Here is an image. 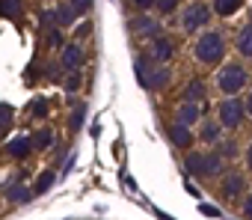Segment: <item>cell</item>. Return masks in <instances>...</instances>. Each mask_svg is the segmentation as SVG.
Masks as SVG:
<instances>
[{
	"label": "cell",
	"instance_id": "obj_23",
	"mask_svg": "<svg viewBox=\"0 0 252 220\" xmlns=\"http://www.w3.org/2000/svg\"><path fill=\"white\" fill-rule=\"evenodd\" d=\"M12 125H15V110L9 104H0V137H3Z\"/></svg>",
	"mask_w": 252,
	"mask_h": 220
},
{
	"label": "cell",
	"instance_id": "obj_13",
	"mask_svg": "<svg viewBox=\"0 0 252 220\" xmlns=\"http://www.w3.org/2000/svg\"><path fill=\"white\" fill-rule=\"evenodd\" d=\"M149 57H152L155 63H169V60H172V42H169V39H152Z\"/></svg>",
	"mask_w": 252,
	"mask_h": 220
},
{
	"label": "cell",
	"instance_id": "obj_1",
	"mask_svg": "<svg viewBox=\"0 0 252 220\" xmlns=\"http://www.w3.org/2000/svg\"><path fill=\"white\" fill-rule=\"evenodd\" d=\"M134 69H137V80H140V86H146L149 92H160V89H166L169 80H172V72H169L163 63H155L149 54L137 57Z\"/></svg>",
	"mask_w": 252,
	"mask_h": 220
},
{
	"label": "cell",
	"instance_id": "obj_9",
	"mask_svg": "<svg viewBox=\"0 0 252 220\" xmlns=\"http://www.w3.org/2000/svg\"><path fill=\"white\" fill-rule=\"evenodd\" d=\"M199 119H202V107H199L196 101H181V104H178V110H175V122H178V125L193 128Z\"/></svg>",
	"mask_w": 252,
	"mask_h": 220
},
{
	"label": "cell",
	"instance_id": "obj_3",
	"mask_svg": "<svg viewBox=\"0 0 252 220\" xmlns=\"http://www.w3.org/2000/svg\"><path fill=\"white\" fill-rule=\"evenodd\" d=\"M222 57H225V39H222V33L205 30L196 39V60L202 66H217V63H222Z\"/></svg>",
	"mask_w": 252,
	"mask_h": 220
},
{
	"label": "cell",
	"instance_id": "obj_28",
	"mask_svg": "<svg viewBox=\"0 0 252 220\" xmlns=\"http://www.w3.org/2000/svg\"><path fill=\"white\" fill-rule=\"evenodd\" d=\"M71 3V9L77 12V15H86L89 9H92V0H68Z\"/></svg>",
	"mask_w": 252,
	"mask_h": 220
},
{
	"label": "cell",
	"instance_id": "obj_5",
	"mask_svg": "<svg viewBox=\"0 0 252 220\" xmlns=\"http://www.w3.org/2000/svg\"><path fill=\"white\" fill-rule=\"evenodd\" d=\"M243 119H246V110H243V101H240L237 95H228V98L220 101V107H217V122H220L222 128L237 131V128L243 125Z\"/></svg>",
	"mask_w": 252,
	"mask_h": 220
},
{
	"label": "cell",
	"instance_id": "obj_29",
	"mask_svg": "<svg viewBox=\"0 0 252 220\" xmlns=\"http://www.w3.org/2000/svg\"><path fill=\"white\" fill-rule=\"evenodd\" d=\"M77 89H80V74H77V72H71V77L65 80V92H68V95H74Z\"/></svg>",
	"mask_w": 252,
	"mask_h": 220
},
{
	"label": "cell",
	"instance_id": "obj_34",
	"mask_svg": "<svg viewBox=\"0 0 252 220\" xmlns=\"http://www.w3.org/2000/svg\"><path fill=\"white\" fill-rule=\"evenodd\" d=\"M60 69H63V66H60V63H54V66L48 69V80H60Z\"/></svg>",
	"mask_w": 252,
	"mask_h": 220
},
{
	"label": "cell",
	"instance_id": "obj_4",
	"mask_svg": "<svg viewBox=\"0 0 252 220\" xmlns=\"http://www.w3.org/2000/svg\"><path fill=\"white\" fill-rule=\"evenodd\" d=\"M246 83H249V72H246L240 63H225V66L217 72V86H220V92H225V95H237Z\"/></svg>",
	"mask_w": 252,
	"mask_h": 220
},
{
	"label": "cell",
	"instance_id": "obj_8",
	"mask_svg": "<svg viewBox=\"0 0 252 220\" xmlns=\"http://www.w3.org/2000/svg\"><path fill=\"white\" fill-rule=\"evenodd\" d=\"M86 63V54H83V48L77 45V42H71V45H63V54H60V66L71 74V72H80V66Z\"/></svg>",
	"mask_w": 252,
	"mask_h": 220
},
{
	"label": "cell",
	"instance_id": "obj_27",
	"mask_svg": "<svg viewBox=\"0 0 252 220\" xmlns=\"http://www.w3.org/2000/svg\"><path fill=\"white\" fill-rule=\"evenodd\" d=\"M155 6L160 9V15H172V12L178 9V0H158Z\"/></svg>",
	"mask_w": 252,
	"mask_h": 220
},
{
	"label": "cell",
	"instance_id": "obj_35",
	"mask_svg": "<svg viewBox=\"0 0 252 220\" xmlns=\"http://www.w3.org/2000/svg\"><path fill=\"white\" fill-rule=\"evenodd\" d=\"M134 3H137V9H143V12H146V9H152V6L158 3V0H134Z\"/></svg>",
	"mask_w": 252,
	"mask_h": 220
},
{
	"label": "cell",
	"instance_id": "obj_11",
	"mask_svg": "<svg viewBox=\"0 0 252 220\" xmlns=\"http://www.w3.org/2000/svg\"><path fill=\"white\" fill-rule=\"evenodd\" d=\"M131 24H134V33L143 36V39H158V36H160V24H158L155 18H149V15H140V18H134Z\"/></svg>",
	"mask_w": 252,
	"mask_h": 220
},
{
	"label": "cell",
	"instance_id": "obj_30",
	"mask_svg": "<svg viewBox=\"0 0 252 220\" xmlns=\"http://www.w3.org/2000/svg\"><path fill=\"white\" fill-rule=\"evenodd\" d=\"M42 24H45V30H54V27H57V18H54V9H45V12H42Z\"/></svg>",
	"mask_w": 252,
	"mask_h": 220
},
{
	"label": "cell",
	"instance_id": "obj_24",
	"mask_svg": "<svg viewBox=\"0 0 252 220\" xmlns=\"http://www.w3.org/2000/svg\"><path fill=\"white\" fill-rule=\"evenodd\" d=\"M54 179H57V173H54V170H45V173H39V179H36V184H33V196L45 193V190L54 184Z\"/></svg>",
	"mask_w": 252,
	"mask_h": 220
},
{
	"label": "cell",
	"instance_id": "obj_38",
	"mask_svg": "<svg viewBox=\"0 0 252 220\" xmlns=\"http://www.w3.org/2000/svg\"><path fill=\"white\" fill-rule=\"evenodd\" d=\"M246 167L252 170V143H249V149H246Z\"/></svg>",
	"mask_w": 252,
	"mask_h": 220
},
{
	"label": "cell",
	"instance_id": "obj_37",
	"mask_svg": "<svg viewBox=\"0 0 252 220\" xmlns=\"http://www.w3.org/2000/svg\"><path fill=\"white\" fill-rule=\"evenodd\" d=\"M243 110H246V113H249V116H252V92H249V95H246V101H243Z\"/></svg>",
	"mask_w": 252,
	"mask_h": 220
},
{
	"label": "cell",
	"instance_id": "obj_6",
	"mask_svg": "<svg viewBox=\"0 0 252 220\" xmlns=\"http://www.w3.org/2000/svg\"><path fill=\"white\" fill-rule=\"evenodd\" d=\"M243 190H246V176L237 173V170H225L222 179H220V196L225 202H237L243 196Z\"/></svg>",
	"mask_w": 252,
	"mask_h": 220
},
{
	"label": "cell",
	"instance_id": "obj_12",
	"mask_svg": "<svg viewBox=\"0 0 252 220\" xmlns=\"http://www.w3.org/2000/svg\"><path fill=\"white\" fill-rule=\"evenodd\" d=\"M6 152L12 158H27L33 152V143H30V134H15L9 143H6Z\"/></svg>",
	"mask_w": 252,
	"mask_h": 220
},
{
	"label": "cell",
	"instance_id": "obj_36",
	"mask_svg": "<svg viewBox=\"0 0 252 220\" xmlns=\"http://www.w3.org/2000/svg\"><path fill=\"white\" fill-rule=\"evenodd\" d=\"M83 36H89V21H83V24L77 27V39H83Z\"/></svg>",
	"mask_w": 252,
	"mask_h": 220
},
{
	"label": "cell",
	"instance_id": "obj_2",
	"mask_svg": "<svg viewBox=\"0 0 252 220\" xmlns=\"http://www.w3.org/2000/svg\"><path fill=\"white\" fill-rule=\"evenodd\" d=\"M222 164L225 161L217 152H187V158H184V170L193 179H217L225 173Z\"/></svg>",
	"mask_w": 252,
	"mask_h": 220
},
{
	"label": "cell",
	"instance_id": "obj_20",
	"mask_svg": "<svg viewBox=\"0 0 252 220\" xmlns=\"http://www.w3.org/2000/svg\"><path fill=\"white\" fill-rule=\"evenodd\" d=\"M30 143H33V149H36V152H45V149H51V146H54V131H51V128H39V131L30 137Z\"/></svg>",
	"mask_w": 252,
	"mask_h": 220
},
{
	"label": "cell",
	"instance_id": "obj_14",
	"mask_svg": "<svg viewBox=\"0 0 252 220\" xmlns=\"http://www.w3.org/2000/svg\"><path fill=\"white\" fill-rule=\"evenodd\" d=\"M6 199L24 205V202L33 199V187H27V184H21V182H12V184H6Z\"/></svg>",
	"mask_w": 252,
	"mask_h": 220
},
{
	"label": "cell",
	"instance_id": "obj_15",
	"mask_svg": "<svg viewBox=\"0 0 252 220\" xmlns=\"http://www.w3.org/2000/svg\"><path fill=\"white\" fill-rule=\"evenodd\" d=\"M234 48H237L240 57H246V60L252 57V21L240 27V33H237V45H234Z\"/></svg>",
	"mask_w": 252,
	"mask_h": 220
},
{
	"label": "cell",
	"instance_id": "obj_32",
	"mask_svg": "<svg viewBox=\"0 0 252 220\" xmlns=\"http://www.w3.org/2000/svg\"><path fill=\"white\" fill-rule=\"evenodd\" d=\"M199 211H202L205 217H220V208H217V205H208V202H202Z\"/></svg>",
	"mask_w": 252,
	"mask_h": 220
},
{
	"label": "cell",
	"instance_id": "obj_10",
	"mask_svg": "<svg viewBox=\"0 0 252 220\" xmlns=\"http://www.w3.org/2000/svg\"><path fill=\"white\" fill-rule=\"evenodd\" d=\"M166 134H169V143L175 146V149H187V146H193V131L187 128V125H178V122H172L169 128H166Z\"/></svg>",
	"mask_w": 252,
	"mask_h": 220
},
{
	"label": "cell",
	"instance_id": "obj_26",
	"mask_svg": "<svg viewBox=\"0 0 252 220\" xmlns=\"http://www.w3.org/2000/svg\"><path fill=\"white\" fill-rule=\"evenodd\" d=\"M30 113H33L36 119H45V116H48V101H45V98H36V101L30 104Z\"/></svg>",
	"mask_w": 252,
	"mask_h": 220
},
{
	"label": "cell",
	"instance_id": "obj_18",
	"mask_svg": "<svg viewBox=\"0 0 252 220\" xmlns=\"http://www.w3.org/2000/svg\"><path fill=\"white\" fill-rule=\"evenodd\" d=\"M199 137H202V143H217V140H222V125L217 119H208V122H202Z\"/></svg>",
	"mask_w": 252,
	"mask_h": 220
},
{
	"label": "cell",
	"instance_id": "obj_33",
	"mask_svg": "<svg viewBox=\"0 0 252 220\" xmlns=\"http://www.w3.org/2000/svg\"><path fill=\"white\" fill-rule=\"evenodd\" d=\"M243 217H246V220H252V193H246V196H243Z\"/></svg>",
	"mask_w": 252,
	"mask_h": 220
},
{
	"label": "cell",
	"instance_id": "obj_22",
	"mask_svg": "<svg viewBox=\"0 0 252 220\" xmlns=\"http://www.w3.org/2000/svg\"><path fill=\"white\" fill-rule=\"evenodd\" d=\"M24 12V0H0V15L3 18H18Z\"/></svg>",
	"mask_w": 252,
	"mask_h": 220
},
{
	"label": "cell",
	"instance_id": "obj_31",
	"mask_svg": "<svg viewBox=\"0 0 252 220\" xmlns=\"http://www.w3.org/2000/svg\"><path fill=\"white\" fill-rule=\"evenodd\" d=\"M48 42L54 45V48H63V36H60V30L54 27V30H48Z\"/></svg>",
	"mask_w": 252,
	"mask_h": 220
},
{
	"label": "cell",
	"instance_id": "obj_19",
	"mask_svg": "<svg viewBox=\"0 0 252 220\" xmlns=\"http://www.w3.org/2000/svg\"><path fill=\"white\" fill-rule=\"evenodd\" d=\"M240 6H243V0H211V9H214L217 15H222V18L234 15Z\"/></svg>",
	"mask_w": 252,
	"mask_h": 220
},
{
	"label": "cell",
	"instance_id": "obj_16",
	"mask_svg": "<svg viewBox=\"0 0 252 220\" xmlns=\"http://www.w3.org/2000/svg\"><path fill=\"white\" fill-rule=\"evenodd\" d=\"M54 18H57V27H71V24L77 21V12L71 9L68 0H63V3L54 9Z\"/></svg>",
	"mask_w": 252,
	"mask_h": 220
},
{
	"label": "cell",
	"instance_id": "obj_21",
	"mask_svg": "<svg viewBox=\"0 0 252 220\" xmlns=\"http://www.w3.org/2000/svg\"><path fill=\"white\" fill-rule=\"evenodd\" d=\"M83 119H86V104H83V101H74V110H71V116H68L71 134H77V131L83 128Z\"/></svg>",
	"mask_w": 252,
	"mask_h": 220
},
{
	"label": "cell",
	"instance_id": "obj_25",
	"mask_svg": "<svg viewBox=\"0 0 252 220\" xmlns=\"http://www.w3.org/2000/svg\"><path fill=\"white\" fill-rule=\"evenodd\" d=\"M217 155H220L222 161H231V158L237 155V146H234L231 140H217Z\"/></svg>",
	"mask_w": 252,
	"mask_h": 220
},
{
	"label": "cell",
	"instance_id": "obj_39",
	"mask_svg": "<svg viewBox=\"0 0 252 220\" xmlns=\"http://www.w3.org/2000/svg\"><path fill=\"white\" fill-rule=\"evenodd\" d=\"M158 220H175V217H169L166 211H158Z\"/></svg>",
	"mask_w": 252,
	"mask_h": 220
},
{
	"label": "cell",
	"instance_id": "obj_17",
	"mask_svg": "<svg viewBox=\"0 0 252 220\" xmlns=\"http://www.w3.org/2000/svg\"><path fill=\"white\" fill-rule=\"evenodd\" d=\"M205 95H208V86H205V80H199V77H196V80H190V83L184 86V92H181V98H184V101H196V104H199Z\"/></svg>",
	"mask_w": 252,
	"mask_h": 220
},
{
	"label": "cell",
	"instance_id": "obj_7",
	"mask_svg": "<svg viewBox=\"0 0 252 220\" xmlns=\"http://www.w3.org/2000/svg\"><path fill=\"white\" fill-rule=\"evenodd\" d=\"M208 21H211V9H208L205 3H190V6L181 12V30H184V33L202 30Z\"/></svg>",
	"mask_w": 252,
	"mask_h": 220
}]
</instances>
